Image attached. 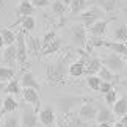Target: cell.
Listing matches in <instances>:
<instances>
[{"label": "cell", "instance_id": "17", "mask_svg": "<svg viewBox=\"0 0 127 127\" xmlns=\"http://www.w3.org/2000/svg\"><path fill=\"white\" fill-rule=\"evenodd\" d=\"M19 108V104L17 100L14 99L13 96H6L5 99L2 100V110H0V115H9V113H14Z\"/></svg>", "mask_w": 127, "mask_h": 127}, {"label": "cell", "instance_id": "1", "mask_svg": "<svg viewBox=\"0 0 127 127\" xmlns=\"http://www.w3.org/2000/svg\"><path fill=\"white\" fill-rule=\"evenodd\" d=\"M72 53L58 58L57 61L47 63L44 67V74H46V82L49 85H64L66 77H67V67H69V60Z\"/></svg>", "mask_w": 127, "mask_h": 127}, {"label": "cell", "instance_id": "20", "mask_svg": "<svg viewBox=\"0 0 127 127\" xmlns=\"http://www.w3.org/2000/svg\"><path fill=\"white\" fill-rule=\"evenodd\" d=\"M35 13V8L30 3V0H21L19 6L16 8V16L19 17H27V16H33Z\"/></svg>", "mask_w": 127, "mask_h": 127}, {"label": "cell", "instance_id": "16", "mask_svg": "<svg viewBox=\"0 0 127 127\" xmlns=\"http://www.w3.org/2000/svg\"><path fill=\"white\" fill-rule=\"evenodd\" d=\"M2 60L8 64V67H13L17 63V52H16V46H6L3 49V55Z\"/></svg>", "mask_w": 127, "mask_h": 127}, {"label": "cell", "instance_id": "30", "mask_svg": "<svg viewBox=\"0 0 127 127\" xmlns=\"http://www.w3.org/2000/svg\"><path fill=\"white\" fill-rule=\"evenodd\" d=\"M3 127H21V118H19V115H16V111L5 116Z\"/></svg>", "mask_w": 127, "mask_h": 127}, {"label": "cell", "instance_id": "37", "mask_svg": "<svg viewBox=\"0 0 127 127\" xmlns=\"http://www.w3.org/2000/svg\"><path fill=\"white\" fill-rule=\"evenodd\" d=\"M111 90H113V83H110V82H102L100 86H99L100 94H107V93H110Z\"/></svg>", "mask_w": 127, "mask_h": 127}, {"label": "cell", "instance_id": "5", "mask_svg": "<svg viewBox=\"0 0 127 127\" xmlns=\"http://www.w3.org/2000/svg\"><path fill=\"white\" fill-rule=\"evenodd\" d=\"M77 19L80 21V24L85 28H90L93 24H96L99 19H102V11L97 6H93V8H88L86 11H83L82 14H79Z\"/></svg>", "mask_w": 127, "mask_h": 127}, {"label": "cell", "instance_id": "39", "mask_svg": "<svg viewBox=\"0 0 127 127\" xmlns=\"http://www.w3.org/2000/svg\"><path fill=\"white\" fill-rule=\"evenodd\" d=\"M113 127H127V115L121 118V121H116Z\"/></svg>", "mask_w": 127, "mask_h": 127}, {"label": "cell", "instance_id": "6", "mask_svg": "<svg viewBox=\"0 0 127 127\" xmlns=\"http://www.w3.org/2000/svg\"><path fill=\"white\" fill-rule=\"evenodd\" d=\"M16 52H17V63L21 66H24L27 63V58H28V53H27V44H25V33L22 30L16 35Z\"/></svg>", "mask_w": 127, "mask_h": 127}, {"label": "cell", "instance_id": "31", "mask_svg": "<svg viewBox=\"0 0 127 127\" xmlns=\"http://www.w3.org/2000/svg\"><path fill=\"white\" fill-rule=\"evenodd\" d=\"M50 8H52V13L58 17H63L66 13V5L61 2V0H55V2H50Z\"/></svg>", "mask_w": 127, "mask_h": 127}, {"label": "cell", "instance_id": "34", "mask_svg": "<svg viewBox=\"0 0 127 127\" xmlns=\"http://www.w3.org/2000/svg\"><path fill=\"white\" fill-rule=\"evenodd\" d=\"M102 83V80L97 75H88L86 77V85L91 91H99V86Z\"/></svg>", "mask_w": 127, "mask_h": 127}, {"label": "cell", "instance_id": "47", "mask_svg": "<svg viewBox=\"0 0 127 127\" xmlns=\"http://www.w3.org/2000/svg\"><path fill=\"white\" fill-rule=\"evenodd\" d=\"M0 61H2V58H0Z\"/></svg>", "mask_w": 127, "mask_h": 127}, {"label": "cell", "instance_id": "43", "mask_svg": "<svg viewBox=\"0 0 127 127\" xmlns=\"http://www.w3.org/2000/svg\"><path fill=\"white\" fill-rule=\"evenodd\" d=\"M5 85H6V83H2V82H0V93L5 91Z\"/></svg>", "mask_w": 127, "mask_h": 127}, {"label": "cell", "instance_id": "24", "mask_svg": "<svg viewBox=\"0 0 127 127\" xmlns=\"http://www.w3.org/2000/svg\"><path fill=\"white\" fill-rule=\"evenodd\" d=\"M0 36H2V39H3L5 47L14 46V42H16V33L8 27H0Z\"/></svg>", "mask_w": 127, "mask_h": 127}, {"label": "cell", "instance_id": "36", "mask_svg": "<svg viewBox=\"0 0 127 127\" xmlns=\"http://www.w3.org/2000/svg\"><path fill=\"white\" fill-rule=\"evenodd\" d=\"M104 99H105V104H108L113 107V104L116 100H118V93H116V90L113 88L110 93H107V94H104Z\"/></svg>", "mask_w": 127, "mask_h": 127}, {"label": "cell", "instance_id": "4", "mask_svg": "<svg viewBox=\"0 0 127 127\" xmlns=\"http://www.w3.org/2000/svg\"><path fill=\"white\" fill-rule=\"evenodd\" d=\"M100 61H102V66H105L107 69L111 71L115 75L119 74V72L124 69V66H126L124 58L119 57V55H116V53H107Z\"/></svg>", "mask_w": 127, "mask_h": 127}, {"label": "cell", "instance_id": "2", "mask_svg": "<svg viewBox=\"0 0 127 127\" xmlns=\"http://www.w3.org/2000/svg\"><path fill=\"white\" fill-rule=\"evenodd\" d=\"M88 102L86 97L83 96H77V94H66L63 97H58L57 99V107H58V111L63 115H71V111L75 108L79 104H85Z\"/></svg>", "mask_w": 127, "mask_h": 127}, {"label": "cell", "instance_id": "25", "mask_svg": "<svg viewBox=\"0 0 127 127\" xmlns=\"http://www.w3.org/2000/svg\"><path fill=\"white\" fill-rule=\"evenodd\" d=\"M99 9H104L105 13H113L118 6V0H93Z\"/></svg>", "mask_w": 127, "mask_h": 127}, {"label": "cell", "instance_id": "32", "mask_svg": "<svg viewBox=\"0 0 127 127\" xmlns=\"http://www.w3.org/2000/svg\"><path fill=\"white\" fill-rule=\"evenodd\" d=\"M97 77H99L102 82H110V83H113V82L116 80V75H115L111 71L107 69L105 66H102V67H100V71L97 72Z\"/></svg>", "mask_w": 127, "mask_h": 127}, {"label": "cell", "instance_id": "35", "mask_svg": "<svg viewBox=\"0 0 127 127\" xmlns=\"http://www.w3.org/2000/svg\"><path fill=\"white\" fill-rule=\"evenodd\" d=\"M57 38V33H55V30H50V32H47L46 35H44L42 38H41V42H42V49L44 47H47L49 44H50L53 39Z\"/></svg>", "mask_w": 127, "mask_h": 127}, {"label": "cell", "instance_id": "13", "mask_svg": "<svg viewBox=\"0 0 127 127\" xmlns=\"http://www.w3.org/2000/svg\"><path fill=\"white\" fill-rule=\"evenodd\" d=\"M19 83H21L22 88H32V90H35V91H38V93L41 91V83L38 82V79L35 77V74H33V72H30V71H25V72L21 75Z\"/></svg>", "mask_w": 127, "mask_h": 127}, {"label": "cell", "instance_id": "42", "mask_svg": "<svg viewBox=\"0 0 127 127\" xmlns=\"http://www.w3.org/2000/svg\"><path fill=\"white\" fill-rule=\"evenodd\" d=\"M97 127H111V124H107V123H102V124H97Z\"/></svg>", "mask_w": 127, "mask_h": 127}, {"label": "cell", "instance_id": "3", "mask_svg": "<svg viewBox=\"0 0 127 127\" xmlns=\"http://www.w3.org/2000/svg\"><path fill=\"white\" fill-rule=\"evenodd\" d=\"M69 35H71V42L75 49H85L88 44V36H86V28L82 24H72L69 27Z\"/></svg>", "mask_w": 127, "mask_h": 127}, {"label": "cell", "instance_id": "41", "mask_svg": "<svg viewBox=\"0 0 127 127\" xmlns=\"http://www.w3.org/2000/svg\"><path fill=\"white\" fill-rule=\"evenodd\" d=\"M119 83H121V85H123V88H124V90L127 91V79H124V80H121V82H119Z\"/></svg>", "mask_w": 127, "mask_h": 127}, {"label": "cell", "instance_id": "7", "mask_svg": "<svg viewBox=\"0 0 127 127\" xmlns=\"http://www.w3.org/2000/svg\"><path fill=\"white\" fill-rule=\"evenodd\" d=\"M80 61L85 64V75H97V72L102 67V61L99 57L96 55H90L88 58H80Z\"/></svg>", "mask_w": 127, "mask_h": 127}, {"label": "cell", "instance_id": "10", "mask_svg": "<svg viewBox=\"0 0 127 127\" xmlns=\"http://www.w3.org/2000/svg\"><path fill=\"white\" fill-rule=\"evenodd\" d=\"M55 111H53V108L50 105L47 107H42V108L38 111V121L44 126V127H52L53 124H55Z\"/></svg>", "mask_w": 127, "mask_h": 127}, {"label": "cell", "instance_id": "23", "mask_svg": "<svg viewBox=\"0 0 127 127\" xmlns=\"http://www.w3.org/2000/svg\"><path fill=\"white\" fill-rule=\"evenodd\" d=\"M85 74V64L82 63L80 60H77V61H72L69 67H67V75H71V77H82Z\"/></svg>", "mask_w": 127, "mask_h": 127}, {"label": "cell", "instance_id": "18", "mask_svg": "<svg viewBox=\"0 0 127 127\" xmlns=\"http://www.w3.org/2000/svg\"><path fill=\"white\" fill-rule=\"evenodd\" d=\"M104 47H108L111 53H116L119 57H127V44L124 42H118V41H107L105 39V44Z\"/></svg>", "mask_w": 127, "mask_h": 127}, {"label": "cell", "instance_id": "33", "mask_svg": "<svg viewBox=\"0 0 127 127\" xmlns=\"http://www.w3.org/2000/svg\"><path fill=\"white\" fill-rule=\"evenodd\" d=\"M67 127H88V123L82 119L79 115H69L67 116Z\"/></svg>", "mask_w": 127, "mask_h": 127}, {"label": "cell", "instance_id": "44", "mask_svg": "<svg viewBox=\"0 0 127 127\" xmlns=\"http://www.w3.org/2000/svg\"><path fill=\"white\" fill-rule=\"evenodd\" d=\"M5 47V44H3V39H2V36H0V50Z\"/></svg>", "mask_w": 127, "mask_h": 127}, {"label": "cell", "instance_id": "15", "mask_svg": "<svg viewBox=\"0 0 127 127\" xmlns=\"http://www.w3.org/2000/svg\"><path fill=\"white\" fill-rule=\"evenodd\" d=\"M96 121L97 124H102V123H107V124H111L115 121V115L108 107L105 105H99L97 107V115H96Z\"/></svg>", "mask_w": 127, "mask_h": 127}, {"label": "cell", "instance_id": "8", "mask_svg": "<svg viewBox=\"0 0 127 127\" xmlns=\"http://www.w3.org/2000/svg\"><path fill=\"white\" fill-rule=\"evenodd\" d=\"M22 127H36L38 126V111L32 105L22 107Z\"/></svg>", "mask_w": 127, "mask_h": 127}, {"label": "cell", "instance_id": "38", "mask_svg": "<svg viewBox=\"0 0 127 127\" xmlns=\"http://www.w3.org/2000/svg\"><path fill=\"white\" fill-rule=\"evenodd\" d=\"M30 3L33 5V8H46L50 5V0H30Z\"/></svg>", "mask_w": 127, "mask_h": 127}, {"label": "cell", "instance_id": "11", "mask_svg": "<svg viewBox=\"0 0 127 127\" xmlns=\"http://www.w3.org/2000/svg\"><path fill=\"white\" fill-rule=\"evenodd\" d=\"M77 115H79L83 121L90 123V121L96 119V115H97V105H96L93 100H88V102H85V104L80 107V110H79V113H77Z\"/></svg>", "mask_w": 127, "mask_h": 127}, {"label": "cell", "instance_id": "21", "mask_svg": "<svg viewBox=\"0 0 127 127\" xmlns=\"http://www.w3.org/2000/svg\"><path fill=\"white\" fill-rule=\"evenodd\" d=\"M14 25H21L22 32H24V33H28V32H32L33 28L36 27V21H35V17H33V16H27V17H19L17 21L14 22Z\"/></svg>", "mask_w": 127, "mask_h": 127}, {"label": "cell", "instance_id": "26", "mask_svg": "<svg viewBox=\"0 0 127 127\" xmlns=\"http://www.w3.org/2000/svg\"><path fill=\"white\" fill-rule=\"evenodd\" d=\"M88 0H71V14H82L90 6Z\"/></svg>", "mask_w": 127, "mask_h": 127}, {"label": "cell", "instance_id": "28", "mask_svg": "<svg viewBox=\"0 0 127 127\" xmlns=\"http://www.w3.org/2000/svg\"><path fill=\"white\" fill-rule=\"evenodd\" d=\"M113 39L118 42H124L127 41V24H119L118 27H115L113 30Z\"/></svg>", "mask_w": 127, "mask_h": 127}, {"label": "cell", "instance_id": "22", "mask_svg": "<svg viewBox=\"0 0 127 127\" xmlns=\"http://www.w3.org/2000/svg\"><path fill=\"white\" fill-rule=\"evenodd\" d=\"M113 115L116 116H126L127 115V96L118 97V100L113 104Z\"/></svg>", "mask_w": 127, "mask_h": 127}, {"label": "cell", "instance_id": "12", "mask_svg": "<svg viewBox=\"0 0 127 127\" xmlns=\"http://www.w3.org/2000/svg\"><path fill=\"white\" fill-rule=\"evenodd\" d=\"M25 44H27V53L33 55L35 58H41V52H42V42L39 38L36 36H27L25 38Z\"/></svg>", "mask_w": 127, "mask_h": 127}, {"label": "cell", "instance_id": "45", "mask_svg": "<svg viewBox=\"0 0 127 127\" xmlns=\"http://www.w3.org/2000/svg\"><path fill=\"white\" fill-rule=\"evenodd\" d=\"M57 127H67V126H64V124H58Z\"/></svg>", "mask_w": 127, "mask_h": 127}, {"label": "cell", "instance_id": "9", "mask_svg": "<svg viewBox=\"0 0 127 127\" xmlns=\"http://www.w3.org/2000/svg\"><path fill=\"white\" fill-rule=\"evenodd\" d=\"M22 99L27 102L28 105L35 107L36 111L41 110V97H39V93L32 90V88H22Z\"/></svg>", "mask_w": 127, "mask_h": 127}, {"label": "cell", "instance_id": "46", "mask_svg": "<svg viewBox=\"0 0 127 127\" xmlns=\"http://www.w3.org/2000/svg\"><path fill=\"white\" fill-rule=\"evenodd\" d=\"M126 64H127V57H126Z\"/></svg>", "mask_w": 127, "mask_h": 127}, {"label": "cell", "instance_id": "29", "mask_svg": "<svg viewBox=\"0 0 127 127\" xmlns=\"http://www.w3.org/2000/svg\"><path fill=\"white\" fill-rule=\"evenodd\" d=\"M13 79H14V67L0 66V82L2 83H8Z\"/></svg>", "mask_w": 127, "mask_h": 127}, {"label": "cell", "instance_id": "14", "mask_svg": "<svg viewBox=\"0 0 127 127\" xmlns=\"http://www.w3.org/2000/svg\"><path fill=\"white\" fill-rule=\"evenodd\" d=\"M111 21H113V17H110V19H99L96 24H93V25L88 28L90 35L96 36V38H104L105 32H107V27H108V24Z\"/></svg>", "mask_w": 127, "mask_h": 127}, {"label": "cell", "instance_id": "27", "mask_svg": "<svg viewBox=\"0 0 127 127\" xmlns=\"http://www.w3.org/2000/svg\"><path fill=\"white\" fill-rule=\"evenodd\" d=\"M3 93H6L8 96H21V83H19V80L17 79H13V80H9L6 85H5V91Z\"/></svg>", "mask_w": 127, "mask_h": 127}, {"label": "cell", "instance_id": "40", "mask_svg": "<svg viewBox=\"0 0 127 127\" xmlns=\"http://www.w3.org/2000/svg\"><path fill=\"white\" fill-rule=\"evenodd\" d=\"M6 5H8V0H0V11L6 8Z\"/></svg>", "mask_w": 127, "mask_h": 127}, {"label": "cell", "instance_id": "19", "mask_svg": "<svg viewBox=\"0 0 127 127\" xmlns=\"http://www.w3.org/2000/svg\"><path fill=\"white\" fill-rule=\"evenodd\" d=\"M63 46H64V42H63L61 38H55L50 44H49L47 47H44L42 49V52H41V57H49V55H52V53H57V52H60Z\"/></svg>", "mask_w": 127, "mask_h": 127}]
</instances>
